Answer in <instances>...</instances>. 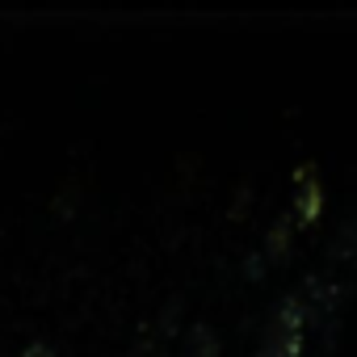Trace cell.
Instances as JSON below:
<instances>
[{
    "label": "cell",
    "mask_w": 357,
    "mask_h": 357,
    "mask_svg": "<svg viewBox=\"0 0 357 357\" xmlns=\"http://www.w3.org/2000/svg\"><path fill=\"white\" fill-rule=\"evenodd\" d=\"M307 319H311V298L307 294L282 298V307L269 319V328H265V336H261L252 357H303V349H307Z\"/></svg>",
    "instance_id": "1"
},
{
    "label": "cell",
    "mask_w": 357,
    "mask_h": 357,
    "mask_svg": "<svg viewBox=\"0 0 357 357\" xmlns=\"http://www.w3.org/2000/svg\"><path fill=\"white\" fill-rule=\"evenodd\" d=\"M324 215V181H319V168L315 164H298L294 172V227H311Z\"/></svg>",
    "instance_id": "2"
},
{
    "label": "cell",
    "mask_w": 357,
    "mask_h": 357,
    "mask_svg": "<svg viewBox=\"0 0 357 357\" xmlns=\"http://www.w3.org/2000/svg\"><path fill=\"white\" fill-rule=\"evenodd\" d=\"M294 219L286 215V219H278L273 227H269V240H265V261H286L290 257V244H294Z\"/></svg>",
    "instance_id": "3"
},
{
    "label": "cell",
    "mask_w": 357,
    "mask_h": 357,
    "mask_svg": "<svg viewBox=\"0 0 357 357\" xmlns=\"http://www.w3.org/2000/svg\"><path fill=\"white\" fill-rule=\"evenodd\" d=\"M190 344H194V357H219V336L211 324H194L190 328Z\"/></svg>",
    "instance_id": "4"
},
{
    "label": "cell",
    "mask_w": 357,
    "mask_h": 357,
    "mask_svg": "<svg viewBox=\"0 0 357 357\" xmlns=\"http://www.w3.org/2000/svg\"><path fill=\"white\" fill-rule=\"evenodd\" d=\"M22 357H55V349H51L47 340H30V344L22 349Z\"/></svg>",
    "instance_id": "5"
},
{
    "label": "cell",
    "mask_w": 357,
    "mask_h": 357,
    "mask_svg": "<svg viewBox=\"0 0 357 357\" xmlns=\"http://www.w3.org/2000/svg\"><path fill=\"white\" fill-rule=\"evenodd\" d=\"M130 357H164V353H151V349H135Z\"/></svg>",
    "instance_id": "6"
}]
</instances>
